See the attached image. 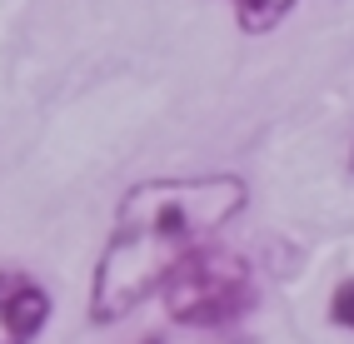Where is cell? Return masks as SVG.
<instances>
[{"mask_svg":"<svg viewBox=\"0 0 354 344\" xmlns=\"http://www.w3.org/2000/svg\"><path fill=\"white\" fill-rule=\"evenodd\" d=\"M245 204L250 185L240 175H170L130 185L90 269V325L130 319L195 249L245 215Z\"/></svg>","mask_w":354,"mask_h":344,"instance_id":"1","label":"cell"},{"mask_svg":"<svg viewBox=\"0 0 354 344\" xmlns=\"http://www.w3.org/2000/svg\"><path fill=\"white\" fill-rule=\"evenodd\" d=\"M160 305L180 329L220 334V329H234L259 305V285H254V269L245 255L205 245L165 280Z\"/></svg>","mask_w":354,"mask_h":344,"instance_id":"2","label":"cell"},{"mask_svg":"<svg viewBox=\"0 0 354 344\" xmlns=\"http://www.w3.org/2000/svg\"><path fill=\"white\" fill-rule=\"evenodd\" d=\"M55 314V300L30 269L0 265V344H35Z\"/></svg>","mask_w":354,"mask_h":344,"instance_id":"3","label":"cell"},{"mask_svg":"<svg viewBox=\"0 0 354 344\" xmlns=\"http://www.w3.org/2000/svg\"><path fill=\"white\" fill-rule=\"evenodd\" d=\"M225 6L234 10V26L245 35H274L295 15L299 0H225Z\"/></svg>","mask_w":354,"mask_h":344,"instance_id":"4","label":"cell"},{"mask_svg":"<svg viewBox=\"0 0 354 344\" xmlns=\"http://www.w3.org/2000/svg\"><path fill=\"white\" fill-rule=\"evenodd\" d=\"M329 319H335L339 329H349V334H354V280L335 285V294H329Z\"/></svg>","mask_w":354,"mask_h":344,"instance_id":"5","label":"cell"},{"mask_svg":"<svg viewBox=\"0 0 354 344\" xmlns=\"http://www.w3.org/2000/svg\"><path fill=\"white\" fill-rule=\"evenodd\" d=\"M349 170H354V150H349Z\"/></svg>","mask_w":354,"mask_h":344,"instance_id":"6","label":"cell"},{"mask_svg":"<svg viewBox=\"0 0 354 344\" xmlns=\"http://www.w3.org/2000/svg\"><path fill=\"white\" fill-rule=\"evenodd\" d=\"M145 344H160V339H145Z\"/></svg>","mask_w":354,"mask_h":344,"instance_id":"7","label":"cell"}]
</instances>
